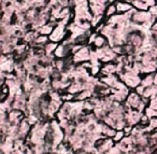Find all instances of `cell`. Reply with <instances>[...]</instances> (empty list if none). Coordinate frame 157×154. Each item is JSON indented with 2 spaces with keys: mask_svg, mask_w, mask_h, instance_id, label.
Masks as SVG:
<instances>
[{
  "mask_svg": "<svg viewBox=\"0 0 157 154\" xmlns=\"http://www.w3.org/2000/svg\"><path fill=\"white\" fill-rule=\"evenodd\" d=\"M90 57V50L87 48H82L78 51L75 55H74L73 59L74 63H80V61H88Z\"/></svg>",
  "mask_w": 157,
  "mask_h": 154,
  "instance_id": "1",
  "label": "cell"
},
{
  "mask_svg": "<svg viewBox=\"0 0 157 154\" xmlns=\"http://www.w3.org/2000/svg\"><path fill=\"white\" fill-rule=\"evenodd\" d=\"M116 9H117V12L126 13L127 11H129L131 9V6L129 5V2H121V1H118L116 3Z\"/></svg>",
  "mask_w": 157,
  "mask_h": 154,
  "instance_id": "2",
  "label": "cell"
},
{
  "mask_svg": "<svg viewBox=\"0 0 157 154\" xmlns=\"http://www.w3.org/2000/svg\"><path fill=\"white\" fill-rule=\"evenodd\" d=\"M105 44V38L103 36H97L94 40V45L96 48L100 49V48H103V45Z\"/></svg>",
  "mask_w": 157,
  "mask_h": 154,
  "instance_id": "3",
  "label": "cell"
},
{
  "mask_svg": "<svg viewBox=\"0 0 157 154\" xmlns=\"http://www.w3.org/2000/svg\"><path fill=\"white\" fill-rule=\"evenodd\" d=\"M53 26L51 25H43L41 27V29H39V31L42 34V35H48V34H52L53 33Z\"/></svg>",
  "mask_w": 157,
  "mask_h": 154,
  "instance_id": "4",
  "label": "cell"
},
{
  "mask_svg": "<svg viewBox=\"0 0 157 154\" xmlns=\"http://www.w3.org/2000/svg\"><path fill=\"white\" fill-rule=\"evenodd\" d=\"M105 15L107 16H113V15H115V13L117 12V9H116V6H114V5H110V6H108V9L105 10Z\"/></svg>",
  "mask_w": 157,
  "mask_h": 154,
  "instance_id": "5",
  "label": "cell"
},
{
  "mask_svg": "<svg viewBox=\"0 0 157 154\" xmlns=\"http://www.w3.org/2000/svg\"><path fill=\"white\" fill-rule=\"evenodd\" d=\"M125 137V132H123V130H117V132H115V135H114L113 137V140L114 141H121L123 140Z\"/></svg>",
  "mask_w": 157,
  "mask_h": 154,
  "instance_id": "6",
  "label": "cell"
},
{
  "mask_svg": "<svg viewBox=\"0 0 157 154\" xmlns=\"http://www.w3.org/2000/svg\"><path fill=\"white\" fill-rule=\"evenodd\" d=\"M46 42H48V37H45V36H39L35 40V43L37 44H45Z\"/></svg>",
  "mask_w": 157,
  "mask_h": 154,
  "instance_id": "7",
  "label": "cell"
},
{
  "mask_svg": "<svg viewBox=\"0 0 157 154\" xmlns=\"http://www.w3.org/2000/svg\"><path fill=\"white\" fill-rule=\"evenodd\" d=\"M148 12L152 14L153 18H156V16H157V3L155 6H153V7H151L150 11H148Z\"/></svg>",
  "mask_w": 157,
  "mask_h": 154,
  "instance_id": "8",
  "label": "cell"
}]
</instances>
